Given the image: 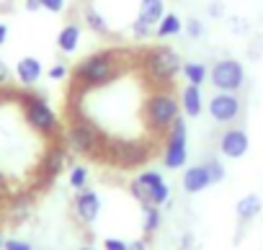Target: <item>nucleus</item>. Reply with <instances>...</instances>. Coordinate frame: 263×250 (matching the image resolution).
I'll return each instance as SVG.
<instances>
[{
    "label": "nucleus",
    "instance_id": "nucleus-37",
    "mask_svg": "<svg viewBox=\"0 0 263 250\" xmlns=\"http://www.w3.org/2000/svg\"><path fill=\"white\" fill-rule=\"evenodd\" d=\"M8 34H11L8 24H3V21H0V47H3V44L8 42Z\"/></svg>",
    "mask_w": 263,
    "mask_h": 250
},
{
    "label": "nucleus",
    "instance_id": "nucleus-8",
    "mask_svg": "<svg viewBox=\"0 0 263 250\" xmlns=\"http://www.w3.org/2000/svg\"><path fill=\"white\" fill-rule=\"evenodd\" d=\"M209 83L222 93H237L245 85V67L235 57H222L209 67Z\"/></svg>",
    "mask_w": 263,
    "mask_h": 250
},
{
    "label": "nucleus",
    "instance_id": "nucleus-39",
    "mask_svg": "<svg viewBox=\"0 0 263 250\" xmlns=\"http://www.w3.org/2000/svg\"><path fill=\"white\" fill-rule=\"evenodd\" d=\"M3 194H6V176L0 173V196H3Z\"/></svg>",
    "mask_w": 263,
    "mask_h": 250
},
{
    "label": "nucleus",
    "instance_id": "nucleus-10",
    "mask_svg": "<svg viewBox=\"0 0 263 250\" xmlns=\"http://www.w3.org/2000/svg\"><path fill=\"white\" fill-rule=\"evenodd\" d=\"M219 152L224 155V158H230V160H240V158H245L248 155V150H250V137H248V132L242 129V127H227L222 134H219Z\"/></svg>",
    "mask_w": 263,
    "mask_h": 250
},
{
    "label": "nucleus",
    "instance_id": "nucleus-2",
    "mask_svg": "<svg viewBox=\"0 0 263 250\" xmlns=\"http://www.w3.org/2000/svg\"><path fill=\"white\" fill-rule=\"evenodd\" d=\"M142 116H145V124H147V129L153 134H168V129L173 127V121L178 116H183L181 101L168 88H155L147 95L145 106H142Z\"/></svg>",
    "mask_w": 263,
    "mask_h": 250
},
{
    "label": "nucleus",
    "instance_id": "nucleus-32",
    "mask_svg": "<svg viewBox=\"0 0 263 250\" xmlns=\"http://www.w3.org/2000/svg\"><path fill=\"white\" fill-rule=\"evenodd\" d=\"M42 11L62 13V11H65V0H42Z\"/></svg>",
    "mask_w": 263,
    "mask_h": 250
},
{
    "label": "nucleus",
    "instance_id": "nucleus-31",
    "mask_svg": "<svg viewBox=\"0 0 263 250\" xmlns=\"http://www.w3.org/2000/svg\"><path fill=\"white\" fill-rule=\"evenodd\" d=\"M3 250H34V247H31V242H26V240L8 237V240H6V245H3Z\"/></svg>",
    "mask_w": 263,
    "mask_h": 250
},
{
    "label": "nucleus",
    "instance_id": "nucleus-28",
    "mask_svg": "<svg viewBox=\"0 0 263 250\" xmlns=\"http://www.w3.org/2000/svg\"><path fill=\"white\" fill-rule=\"evenodd\" d=\"M206 16L214 18V21H219V18L227 16V6L222 3V0H209V3H206Z\"/></svg>",
    "mask_w": 263,
    "mask_h": 250
},
{
    "label": "nucleus",
    "instance_id": "nucleus-11",
    "mask_svg": "<svg viewBox=\"0 0 263 250\" xmlns=\"http://www.w3.org/2000/svg\"><path fill=\"white\" fill-rule=\"evenodd\" d=\"M72 209H75V217L80 224H93L98 217H101V196L93 191V188H80L72 199Z\"/></svg>",
    "mask_w": 263,
    "mask_h": 250
},
{
    "label": "nucleus",
    "instance_id": "nucleus-42",
    "mask_svg": "<svg viewBox=\"0 0 263 250\" xmlns=\"http://www.w3.org/2000/svg\"><path fill=\"white\" fill-rule=\"evenodd\" d=\"M0 101H3V93H0Z\"/></svg>",
    "mask_w": 263,
    "mask_h": 250
},
{
    "label": "nucleus",
    "instance_id": "nucleus-35",
    "mask_svg": "<svg viewBox=\"0 0 263 250\" xmlns=\"http://www.w3.org/2000/svg\"><path fill=\"white\" fill-rule=\"evenodd\" d=\"M191 247H194V232H181L178 250H191Z\"/></svg>",
    "mask_w": 263,
    "mask_h": 250
},
{
    "label": "nucleus",
    "instance_id": "nucleus-3",
    "mask_svg": "<svg viewBox=\"0 0 263 250\" xmlns=\"http://www.w3.org/2000/svg\"><path fill=\"white\" fill-rule=\"evenodd\" d=\"M183 70V60L173 47L158 44L142 52V72L155 88H168Z\"/></svg>",
    "mask_w": 263,
    "mask_h": 250
},
{
    "label": "nucleus",
    "instance_id": "nucleus-21",
    "mask_svg": "<svg viewBox=\"0 0 263 250\" xmlns=\"http://www.w3.org/2000/svg\"><path fill=\"white\" fill-rule=\"evenodd\" d=\"M181 75L186 78L189 85H199V88H201V85L209 80V67H206L204 62H183Z\"/></svg>",
    "mask_w": 263,
    "mask_h": 250
},
{
    "label": "nucleus",
    "instance_id": "nucleus-5",
    "mask_svg": "<svg viewBox=\"0 0 263 250\" xmlns=\"http://www.w3.org/2000/svg\"><path fill=\"white\" fill-rule=\"evenodd\" d=\"M129 194L140 206L153 204V206H165L171 204V186L165 183L163 173L158 170H142L137 178L129 181Z\"/></svg>",
    "mask_w": 263,
    "mask_h": 250
},
{
    "label": "nucleus",
    "instance_id": "nucleus-26",
    "mask_svg": "<svg viewBox=\"0 0 263 250\" xmlns=\"http://www.w3.org/2000/svg\"><path fill=\"white\" fill-rule=\"evenodd\" d=\"M129 31H132V36H135L137 42H147V39L155 36V26H150V24H145V21H140V18L132 21Z\"/></svg>",
    "mask_w": 263,
    "mask_h": 250
},
{
    "label": "nucleus",
    "instance_id": "nucleus-38",
    "mask_svg": "<svg viewBox=\"0 0 263 250\" xmlns=\"http://www.w3.org/2000/svg\"><path fill=\"white\" fill-rule=\"evenodd\" d=\"M26 11H29V13L42 11V0H26Z\"/></svg>",
    "mask_w": 263,
    "mask_h": 250
},
{
    "label": "nucleus",
    "instance_id": "nucleus-36",
    "mask_svg": "<svg viewBox=\"0 0 263 250\" xmlns=\"http://www.w3.org/2000/svg\"><path fill=\"white\" fill-rule=\"evenodd\" d=\"M126 250H147V245H145V240H129Z\"/></svg>",
    "mask_w": 263,
    "mask_h": 250
},
{
    "label": "nucleus",
    "instance_id": "nucleus-27",
    "mask_svg": "<svg viewBox=\"0 0 263 250\" xmlns=\"http://www.w3.org/2000/svg\"><path fill=\"white\" fill-rule=\"evenodd\" d=\"M183 34H186L189 39L199 42V39H204V34H206V26H204V21H201V18H189V21L183 24Z\"/></svg>",
    "mask_w": 263,
    "mask_h": 250
},
{
    "label": "nucleus",
    "instance_id": "nucleus-17",
    "mask_svg": "<svg viewBox=\"0 0 263 250\" xmlns=\"http://www.w3.org/2000/svg\"><path fill=\"white\" fill-rule=\"evenodd\" d=\"M80 36H83V31H80L78 24H65L57 34V49L62 54H72L80 47Z\"/></svg>",
    "mask_w": 263,
    "mask_h": 250
},
{
    "label": "nucleus",
    "instance_id": "nucleus-41",
    "mask_svg": "<svg viewBox=\"0 0 263 250\" xmlns=\"http://www.w3.org/2000/svg\"><path fill=\"white\" fill-rule=\"evenodd\" d=\"M78 250H96V247H90V245H83V247H78Z\"/></svg>",
    "mask_w": 263,
    "mask_h": 250
},
{
    "label": "nucleus",
    "instance_id": "nucleus-16",
    "mask_svg": "<svg viewBox=\"0 0 263 250\" xmlns=\"http://www.w3.org/2000/svg\"><path fill=\"white\" fill-rule=\"evenodd\" d=\"M65 168V147H49L44 152V160H42V176L44 181H52L62 173Z\"/></svg>",
    "mask_w": 263,
    "mask_h": 250
},
{
    "label": "nucleus",
    "instance_id": "nucleus-24",
    "mask_svg": "<svg viewBox=\"0 0 263 250\" xmlns=\"http://www.w3.org/2000/svg\"><path fill=\"white\" fill-rule=\"evenodd\" d=\"M204 168H206V176H209L212 186H217V183H222L227 178V170H224V165H222L219 158H206L204 160Z\"/></svg>",
    "mask_w": 263,
    "mask_h": 250
},
{
    "label": "nucleus",
    "instance_id": "nucleus-40",
    "mask_svg": "<svg viewBox=\"0 0 263 250\" xmlns=\"http://www.w3.org/2000/svg\"><path fill=\"white\" fill-rule=\"evenodd\" d=\"M3 245H6V237H3V232H0V250H3Z\"/></svg>",
    "mask_w": 263,
    "mask_h": 250
},
{
    "label": "nucleus",
    "instance_id": "nucleus-23",
    "mask_svg": "<svg viewBox=\"0 0 263 250\" xmlns=\"http://www.w3.org/2000/svg\"><path fill=\"white\" fill-rule=\"evenodd\" d=\"M163 224V211L160 206H153V204H145L142 206V232L150 237L153 232H158Z\"/></svg>",
    "mask_w": 263,
    "mask_h": 250
},
{
    "label": "nucleus",
    "instance_id": "nucleus-20",
    "mask_svg": "<svg viewBox=\"0 0 263 250\" xmlns=\"http://www.w3.org/2000/svg\"><path fill=\"white\" fill-rule=\"evenodd\" d=\"M31 209H34V199L29 194H18L11 199V206H8V214L13 222H21V219H29L31 217Z\"/></svg>",
    "mask_w": 263,
    "mask_h": 250
},
{
    "label": "nucleus",
    "instance_id": "nucleus-1",
    "mask_svg": "<svg viewBox=\"0 0 263 250\" xmlns=\"http://www.w3.org/2000/svg\"><path fill=\"white\" fill-rule=\"evenodd\" d=\"M124 72V52L121 49H101L78 62L72 78L83 88H103L111 85Z\"/></svg>",
    "mask_w": 263,
    "mask_h": 250
},
{
    "label": "nucleus",
    "instance_id": "nucleus-18",
    "mask_svg": "<svg viewBox=\"0 0 263 250\" xmlns=\"http://www.w3.org/2000/svg\"><path fill=\"white\" fill-rule=\"evenodd\" d=\"M165 16V0H140L137 6V18L150 24V26H158L160 18Z\"/></svg>",
    "mask_w": 263,
    "mask_h": 250
},
{
    "label": "nucleus",
    "instance_id": "nucleus-6",
    "mask_svg": "<svg viewBox=\"0 0 263 250\" xmlns=\"http://www.w3.org/2000/svg\"><path fill=\"white\" fill-rule=\"evenodd\" d=\"M21 111H24V119L26 124L44 134V137H52L57 129H60V119L54 113V108L44 101V95H34V93H24L21 95Z\"/></svg>",
    "mask_w": 263,
    "mask_h": 250
},
{
    "label": "nucleus",
    "instance_id": "nucleus-4",
    "mask_svg": "<svg viewBox=\"0 0 263 250\" xmlns=\"http://www.w3.org/2000/svg\"><path fill=\"white\" fill-rule=\"evenodd\" d=\"M106 140L103 132L96 127V124L85 116L75 119L70 127H67V147L75 152V155H85V158H96L101 160L103 158V150H106Z\"/></svg>",
    "mask_w": 263,
    "mask_h": 250
},
{
    "label": "nucleus",
    "instance_id": "nucleus-33",
    "mask_svg": "<svg viewBox=\"0 0 263 250\" xmlns=\"http://www.w3.org/2000/svg\"><path fill=\"white\" fill-rule=\"evenodd\" d=\"M103 250H126V240H119V237H106V240H103Z\"/></svg>",
    "mask_w": 263,
    "mask_h": 250
},
{
    "label": "nucleus",
    "instance_id": "nucleus-13",
    "mask_svg": "<svg viewBox=\"0 0 263 250\" xmlns=\"http://www.w3.org/2000/svg\"><path fill=\"white\" fill-rule=\"evenodd\" d=\"M13 72H16V78H18V83H21L24 88H31V85H36V83L42 80L44 67H42V62H39L36 57H21Z\"/></svg>",
    "mask_w": 263,
    "mask_h": 250
},
{
    "label": "nucleus",
    "instance_id": "nucleus-22",
    "mask_svg": "<svg viewBox=\"0 0 263 250\" xmlns=\"http://www.w3.org/2000/svg\"><path fill=\"white\" fill-rule=\"evenodd\" d=\"M83 21H85V26H88L93 34H108V31H111L106 16H103L98 8H93V6H88V8L83 11Z\"/></svg>",
    "mask_w": 263,
    "mask_h": 250
},
{
    "label": "nucleus",
    "instance_id": "nucleus-14",
    "mask_svg": "<svg viewBox=\"0 0 263 250\" xmlns=\"http://www.w3.org/2000/svg\"><path fill=\"white\" fill-rule=\"evenodd\" d=\"M178 101H181L183 116H189V119L201 116V111H204V98H201V88H199V85H189V83H186V88L181 90Z\"/></svg>",
    "mask_w": 263,
    "mask_h": 250
},
{
    "label": "nucleus",
    "instance_id": "nucleus-12",
    "mask_svg": "<svg viewBox=\"0 0 263 250\" xmlns=\"http://www.w3.org/2000/svg\"><path fill=\"white\" fill-rule=\"evenodd\" d=\"M181 186H183L186 194H201V191H206V188L212 186V181H209V176H206L204 163H201V165H189V168L183 170V176H181Z\"/></svg>",
    "mask_w": 263,
    "mask_h": 250
},
{
    "label": "nucleus",
    "instance_id": "nucleus-25",
    "mask_svg": "<svg viewBox=\"0 0 263 250\" xmlns=\"http://www.w3.org/2000/svg\"><path fill=\"white\" fill-rule=\"evenodd\" d=\"M88 178H90V173H88L85 165H72V170H70V176H67V183H70V188L80 191V188L88 186Z\"/></svg>",
    "mask_w": 263,
    "mask_h": 250
},
{
    "label": "nucleus",
    "instance_id": "nucleus-29",
    "mask_svg": "<svg viewBox=\"0 0 263 250\" xmlns=\"http://www.w3.org/2000/svg\"><path fill=\"white\" fill-rule=\"evenodd\" d=\"M230 29H232L235 36H245L250 31V24L245 18H240V16H230Z\"/></svg>",
    "mask_w": 263,
    "mask_h": 250
},
{
    "label": "nucleus",
    "instance_id": "nucleus-34",
    "mask_svg": "<svg viewBox=\"0 0 263 250\" xmlns=\"http://www.w3.org/2000/svg\"><path fill=\"white\" fill-rule=\"evenodd\" d=\"M11 78H13V70L8 67V62L0 60V88L8 85V83H11Z\"/></svg>",
    "mask_w": 263,
    "mask_h": 250
},
{
    "label": "nucleus",
    "instance_id": "nucleus-19",
    "mask_svg": "<svg viewBox=\"0 0 263 250\" xmlns=\"http://www.w3.org/2000/svg\"><path fill=\"white\" fill-rule=\"evenodd\" d=\"M178 34H183V21H181L178 13H165L160 18V24L155 26V36L158 39H173Z\"/></svg>",
    "mask_w": 263,
    "mask_h": 250
},
{
    "label": "nucleus",
    "instance_id": "nucleus-30",
    "mask_svg": "<svg viewBox=\"0 0 263 250\" xmlns=\"http://www.w3.org/2000/svg\"><path fill=\"white\" fill-rule=\"evenodd\" d=\"M47 75H49L52 80H57V83H60V80H65V78L70 75V67H67L65 62H54V65L47 70Z\"/></svg>",
    "mask_w": 263,
    "mask_h": 250
},
{
    "label": "nucleus",
    "instance_id": "nucleus-7",
    "mask_svg": "<svg viewBox=\"0 0 263 250\" xmlns=\"http://www.w3.org/2000/svg\"><path fill=\"white\" fill-rule=\"evenodd\" d=\"M186 160H189V129H186V119L178 116L163 142V165L168 170H181L186 168Z\"/></svg>",
    "mask_w": 263,
    "mask_h": 250
},
{
    "label": "nucleus",
    "instance_id": "nucleus-15",
    "mask_svg": "<svg viewBox=\"0 0 263 250\" xmlns=\"http://www.w3.org/2000/svg\"><path fill=\"white\" fill-rule=\"evenodd\" d=\"M260 211H263V199H260L258 194H245V196L235 204V214H237V222H240V224L253 222Z\"/></svg>",
    "mask_w": 263,
    "mask_h": 250
},
{
    "label": "nucleus",
    "instance_id": "nucleus-9",
    "mask_svg": "<svg viewBox=\"0 0 263 250\" xmlns=\"http://www.w3.org/2000/svg\"><path fill=\"white\" fill-rule=\"evenodd\" d=\"M209 116L214 124H222V127H232V124L242 116V101L237 93H222L217 90L209 98Z\"/></svg>",
    "mask_w": 263,
    "mask_h": 250
}]
</instances>
